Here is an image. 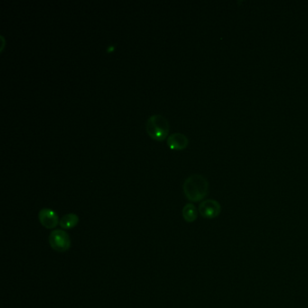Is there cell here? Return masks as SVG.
<instances>
[{
	"label": "cell",
	"instance_id": "6da1fadb",
	"mask_svg": "<svg viewBox=\"0 0 308 308\" xmlns=\"http://www.w3.org/2000/svg\"><path fill=\"white\" fill-rule=\"evenodd\" d=\"M185 197L190 202H201L207 196L209 192V183L207 179L202 175H190L183 184Z\"/></svg>",
	"mask_w": 308,
	"mask_h": 308
},
{
	"label": "cell",
	"instance_id": "7a4b0ae2",
	"mask_svg": "<svg viewBox=\"0 0 308 308\" xmlns=\"http://www.w3.org/2000/svg\"><path fill=\"white\" fill-rule=\"evenodd\" d=\"M146 131L148 136L158 142H162L168 138L169 123L164 116L152 115L146 123Z\"/></svg>",
	"mask_w": 308,
	"mask_h": 308
},
{
	"label": "cell",
	"instance_id": "3957f363",
	"mask_svg": "<svg viewBox=\"0 0 308 308\" xmlns=\"http://www.w3.org/2000/svg\"><path fill=\"white\" fill-rule=\"evenodd\" d=\"M49 244L55 251L63 253L69 250L72 241L65 230H55L49 235Z\"/></svg>",
	"mask_w": 308,
	"mask_h": 308
},
{
	"label": "cell",
	"instance_id": "277c9868",
	"mask_svg": "<svg viewBox=\"0 0 308 308\" xmlns=\"http://www.w3.org/2000/svg\"><path fill=\"white\" fill-rule=\"evenodd\" d=\"M221 212V204L216 200H205L199 205V212L205 219H214Z\"/></svg>",
	"mask_w": 308,
	"mask_h": 308
},
{
	"label": "cell",
	"instance_id": "5b68a950",
	"mask_svg": "<svg viewBox=\"0 0 308 308\" xmlns=\"http://www.w3.org/2000/svg\"><path fill=\"white\" fill-rule=\"evenodd\" d=\"M38 218L42 225L48 230L55 229L58 224H60V220L57 213L49 208L42 209L38 213Z\"/></svg>",
	"mask_w": 308,
	"mask_h": 308
},
{
	"label": "cell",
	"instance_id": "8992f818",
	"mask_svg": "<svg viewBox=\"0 0 308 308\" xmlns=\"http://www.w3.org/2000/svg\"><path fill=\"white\" fill-rule=\"evenodd\" d=\"M166 144L172 150H184L188 147L189 139L182 133H174L166 139Z\"/></svg>",
	"mask_w": 308,
	"mask_h": 308
},
{
	"label": "cell",
	"instance_id": "52a82bcc",
	"mask_svg": "<svg viewBox=\"0 0 308 308\" xmlns=\"http://www.w3.org/2000/svg\"><path fill=\"white\" fill-rule=\"evenodd\" d=\"M79 221H80V218L75 213L65 214L62 217V219L60 220L61 228L63 230H71V229H73V228L77 226Z\"/></svg>",
	"mask_w": 308,
	"mask_h": 308
},
{
	"label": "cell",
	"instance_id": "ba28073f",
	"mask_svg": "<svg viewBox=\"0 0 308 308\" xmlns=\"http://www.w3.org/2000/svg\"><path fill=\"white\" fill-rule=\"evenodd\" d=\"M183 217H184V221L186 222H193L197 219L198 212L195 206L193 203H187L184 205L183 208Z\"/></svg>",
	"mask_w": 308,
	"mask_h": 308
}]
</instances>
